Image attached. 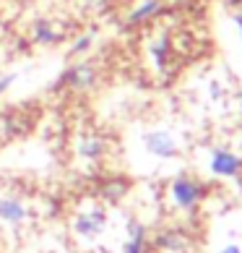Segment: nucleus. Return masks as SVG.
Here are the masks:
<instances>
[{"label":"nucleus","instance_id":"4468645a","mask_svg":"<svg viewBox=\"0 0 242 253\" xmlns=\"http://www.w3.org/2000/svg\"><path fill=\"white\" fill-rule=\"evenodd\" d=\"M13 81H16V73H8V76H0V97H3L5 91L13 86Z\"/></svg>","mask_w":242,"mask_h":253},{"label":"nucleus","instance_id":"423d86ee","mask_svg":"<svg viewBox=\"0 0 242 253\" xmlns=\"http://www.w3.org/2000/svg\"><path fill=\"white\" fill-rule=\"evenodd\" d=\"M29 37L34 44H39V47H55V44H60L65 40V32L60 29V24H55L52 18H34L32 26H29Z\"/></svg>","mask_w":242,"mask_h":253},{"label":"nucleus","instance_id":"f8f14e48","mask_svg":"<svg viewBox=\"0 0 242 253\" xmlns=\"http://www.w3.org/2000/svg\"><path fill=\"white\" fill-rule=\"evenodd\" d=\"M94 42H97V32H94V29L76 34V37H73V42H70V47H68L70 58H78V60H81L83 55H89L91 50H94Z\"/></svg>","mask_w":242,"mask_h":253},{"label":"nucleus","instance_id":"2eb2a0df","mask_svg":"<svg viewBox=\"0 0 242 253\" xmlns=\"http://www.w3.org/2000/svg\"><path fill=\"white\" fill-rule=\"evenodd\" d=\"M221 253H242L240 246H227V248H221Z\"/></svg>","mask_w":242,"mask_h":253},{"label":"nucleus","instance_id":"20e7f679","mask_svg":"<svg viewBox=\"0 0 242 253\" xmlns=\"http://www.w3.org/2000/svg\"><path fill=\"white\" fill-rule=\"evenodd\" d=\"M29 206H26V201L21 199V196H0V224L3 227H21V224L29 222Z\"/></svg>","mask_w":242,"mask_h":253},{"label":"nucleus","instance_id":"6e6552de","mask_svg":"<svg viewBox=\"0 0 242 253\" xmlns=\"http://www.w3.org/2000/svg\"><path fill=\"white\" fill-rule=\"evenodd\" d=\"M107 154V141L94 130H81L76 138V157L83 162H99Z\"/></svg>","mask_w":242,"mask_h":253},{"label":"nucleus","instance_id":"f3484780","mask_svg":"<svg viewBox=\"0 0 242 253\" xmlns=\"http://www.w3.org/2000/svg\"><path fill=\"white\" fill-rule=\"evenodd\" d=\"M237 26H240V37H242V16H237Z\"/></svg>","mask_w":242,"mask_h":253},{"label":"nucleus","instance_id":"39448f33","mask_svg":"<svg viewBox=\"0 0 242 253\" xmlns=\"http://www.w3.org/2000/svg\"><path fill=\"white\" fill-rule=\"evenodd\" d=\"M143 146L146 152L156 157V159H174L180 154V146L177 141H174V136L170 133V130H148V133L143 136Z\"/></svg>","mask_w":242,"mask_h":253},{"label":"nucleus","instance_id":"1a4fd4ad","mask_svg":"<svg viewBox=\"0 0 242 253\" xmlns=\"http://www.w3.org/2000/svg\"><path fill=\"white\" fill-rule=\"evenodd\" d=\"M164 11V3L162 0H143V3H138L133 11L128 13V24L130 26H141V24H148L154 21L156 16Z\"/></svg>","mask_w":242,"mask_h":253},{"label":"nucleus","instance_id":"9b49d317","mask_svg":"<svg viewBox=\"0 0 242 253\" xmlns=\"http://www.w3.org/2000/svg\"><path fill=\"white\" fill-rule=\"evenodd\" d=\"M120 253H146V230L143 224L138 222H130L128 227V243L123 246Z\"/></svg>","mask_w":242,"mask_h":253},{"label":"nucleus","instance_id":"dca6fc26","mask_svg":"<svg viewBox=\"0 0 242 253\" xmlns=\"http://www.w3.org/2000/svg\"><path fill=\"white\" fill-rule=\"evenodd\" d=\"M89 8H99V5H104V0H83Z\"/></svg>","mask_w":242,"mask_h":253},{"label":"nucleus","instance_id":"f03ea898","mask_svg":"<svg viewBox=\"0 0 242 253\" xmlns=\"http://www.w3.org/2000/svg\"><path fill=\"white\" fill-rule=\"evenodd\" d=\"M97 79H99V71L94 63L89 60H76L70 63L68 68L60 73V79L55 81V91L58 89H68V91H89L97 86Z\"/></svg>","mask_w":242,"mask_h":253},{"label":"nucleus","instance_id":"7ed1b4c3","mask_svg":"<svg viewBox=\"0 0 242 253\" xmlns=\"http://www.w3.org/2000/svg\"><path fill=\"white\" fill-rule=\"evenodd\" d=\"M170 199H172V204L177 206V209L193 211L195 206L206 199V188H203V183H198L190 175H177L170 183Z\"/></svg>","mask_w":242,"mask_h":253},{"label":"nucleus","instance_id":"9d476101","mask_svg":"<svg viewBox=\"0 0 242 253\" xmlns=\"http://www.w3.org/2000/svg\"><path fill=\"white\" fill-rule=\"evenodd\" d=\"M130 188V183L123 180V177H104L99 185V199L102 201H107V204H117V201H123L125 199V193Z\"/></svg>","mask_w":242,"mask_h":253},{"label":"nucleus","instance_id":"ddd939ff","mask_svg":"<svg viewBox=\"0 0 242 253\" xmlns=\"http://www.w3.org/2000/svg\"><path fill=\"white\" fill-rule=\"evenodd\" d=\"M151 58L159 68L167 65V58H170V40H167V37H159V40L151 44Z\"/></svg>","mask_w":242,"mask_h":253},{"label":"nucleus","instance_id":"f257e3e1","mask_svg":"<svg viewBox=\"0 0 242 253\" xmlns=\"http://www.w3.org/2000/svg\"><path fill=\"white\" fill-rule=\"evenodd\" d=\"M107 224H109V217H107L104 206H89V209H81L73 214L70 230L81 240H99L104 235Z\"/></svg>","mask_w":242,"mask_h":253},{"label":"nucleus","instance_id":"0eeeda50","mask_svg":"<svg viewBox=\"0 0 242 253\" xmlns=\"http://www.w3.org/2000/svg\"><path fill=\"white\" fill-rule=\"evenodd\" d=\"M208 167L213 175L219 177H240L242 175V157L229 152V149H213L211 159H208Z\"/></svg>","mask_w":242,"mask_h":253}]
</instances>
